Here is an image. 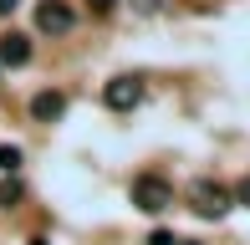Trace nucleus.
Listing matches in <instances>:
<instances>
[{
	"instance_id": "obj_9",
	"label": "nucleus",
	"mask_w": 250,
	"mask_h": 245,
	"mask_svg": "<svg viewBox=\"0 0 250 245\" xmlns=\"http://www.w3.org/2000/svg\"><path fill=\"white\" fill-rule=\"evenodd\" d=\"M87 10H92V16H112V10H118V0H87Z\"/></svg>"
},
{
	"instance_id": "obj_13",
	"label": "nucleus",
	"mask_w": 250,
	"mask_h": 245,
	"mask_svg": "<svg viewBox=\"0 0 250 245\" xmlns=\"http://www.w3.org/2000/svg\"><path fill=\"white\" fill-rule=\"evenodd\" d=\"M26 245H51V240H46V235H36V240H26Z\"/></svg>"
},
{
	"instance_id": "obj_4",
	"label": "nucleus",
	"mask_w": 250,
	"mask_h": 245,
	"mask_svg": "<svg viewBox=\"0 0 250 245\" xmlns=\"http://www.w3.org/2000/svg\"><path fill=\"white\" fill-rule=\"evenodd\" d=\"M72 26H77V10L66 0H41L36 5V31L41 36H66Z\"/></svg>"
},
{
	"instance_id": "obj_7",
	"label": "nucleus",
	"mask_w": 250,
	"mask_h": 245,
	"mask_svg": "<svg viewBox=\"0 0 250 245\" xmlns=\"http://www.w3.org/2000/svg\"><path fill=\"white\" fill-rule=\"evenodd\" d=\"M16 199H21V184H0V209H16Z\"/></svg>"
},
{
	"instance_id": "obj_14",
	"label": "nucleus",
	"mask_w": 250,
	"mask_h": 245,
	"mask_svg": "<svg viewBox=\"0 0 250 245\" xmlns=\"http://www.w3.org/2000/svg\"><path fill=\"white\" fill-rule=\"evenodd\" d=\"M179 245H199V240H179Z\"/></svg>"
},
{
	"instance_id": "obj_3",
	"label": "nucleus",
	"mask_w": 250,
	"mask_h": 245,
	"mask_svg": "<svg viewBox=\"0 0 250 245\" xmlns=\"http://www.w3.org/2000/svg\"><path fill=\"white\" fill-rule=\"evenodd\" d=\"M189 199H194V215H204V220H220L225 209L235 204V199H230V189H225V184H214V179H199L194 189H189Z\"/></svg>"
},
{
	"instance_id": "obj_5",
	"label": "nucleus",
	"mask_w": 250,
	"mask_h": 245,
	"mask_svg": "<svg viewBox=\"0 0 250 245\" xmlns=\"http://www.w3.org/2000/svg\"><path fill=\"white\" fill-rule=\"evenodd\" d=\"M26 61H31V36L5 31V36H0V72H5V66H26Z\"/></svg>"
},
{
	"instance_id": "obj_10",
	"label": "nucleus",
	"mask_w": 250,
	"mask_h": 245,
	"mask_svg": "<svg viewBox=\"0 0 250 245\" xmlns=\"http://www.w3.org/2000/svg\"><path fill=\"white\" fill-rule=\"evenodd\" d=\"M148 245H179V240H174V230H153Z\"/></svg>"
},
{
	"instance_id": "obj_1",
	"label": "nucleus",
	"mask_w": 250,
	"mask_h": 245,
	"mask_svg": "<svg viewBox=\"0 0 250 245\" xmlns=\"http://www.w3.org/2000/svg\"><path fill=\"white\" fill-rule=\"evenodd\" d=\"M128 199H133V209H143V215H164V209L174 204V184H168L164 174H138V179L128 184Z\"/></svg>"
},
{
	"instance_id": "obj_12",
	"label": "nucleus",
	"mask_w": 250,
	"mask_h": 245,
	"mask_svg": "<svg viewBox=\"0 0 250 245\" xmlns=\"http://www.w3.org/2000/svg\"><path fill=\"white\" fill-rule=\"evenodd\" d=\"M21 5V0H0V16H10V10H16Z\"/></svg>"
},
{
	"instance_id": "obj_11",
	"label": "nucleus",
	"mask_w": 250,
	"mask_h": 245,
	"mask_svg": "<svg viewBox=\"0 0 250 245\" xmlns=\"http://www.w3.org/2000/svg\"><path fill=\"white\" fill-rule=\"evenodd\" d=\"M230 199H235V204H245V209H250V179H245L240 189H235V194H230Z\"/></svg>"
},
{
	"instance_id": "obj_2",
	"label": "nucleus",
	"mask_w": 250,
	"mask_h": 245,
	"mask_svg": "<svg viewBox=\"0 0 250 245\" xmlns=\"http://www.w3.org/2000/svg\"><path fill=\"white\" fill-rule=\"evenodd\" d=\"M102 102H107L112 113H133V107L143 102V77H133V72H118L107 87H102Z\"/></svg>"
},
{
	"instance_id": "obj_6",
	"label": "nucleus",
	"mask_w": 250,
	"mask_h": 245,
	"mask_svg": "<svg viewBox=\"0 0 250 245\" xmlns=\"http://www.w3.org/2000/svg\"><path fill=\"white\" fill-rule=\"evenodd\" d=\"M62 113H66V92H56V87H46V92L31 97V118H36V122H56Z\"/></svg>"
},
{
	"instance_id": "obj_8",
	"label": "nucleus",
	"mask_w": 250,
	"mask_h": 245,
	"mask_svg": "<svg viewBox=\"0 0 250 245\" xmlns=\"http://www.w3.org/2000/svg\"><path fill=\"white\" fill-rule=\"evenodd\" d=\"M0 169H21V148L10 143V148H0Z\"/></svg>"
}]
</instances>
